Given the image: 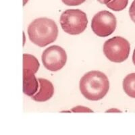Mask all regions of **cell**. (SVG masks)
I'll use <instances>...</instances> for the list:
<instances>
[{"label": "cell", "mask_w": 135, "mask_h": 135, "mask_svg": "<svg viewBox=\"0 0 135 135\" xmlns=\"http://www.w3.org/2000/svg\"><path fill=\"white\" fill-rule=\"evenodd\" d=\"M109 82L107 76L99 71H91L80 80V91L88 100L99 101L107 95Z\"/></svg>", "instance_id": "6da1fadb"}, {"label": "cell", "mask_w": 135, "mask_h": 135, "mask_svg": "<svg viewBox=\"0 0 135 135\" xmlns=\"http://www.w3.org/2000/svg\"><path fill=\"white\" fill-rule=\"evenodd\" d=\"M38 89L31 98L36 101L43 102L50 99L54 93V85L49 80L45 78H38Z\"/></svg>", "instance_id": "52a82bcc"}, {"label": "cell", "mask_w": 135, "mask_h": 135, "mask_svg": "<svg viewBox=\"0 0 135 135\" xmlns=\"http://www.w3.org/2000/svg\"><path fill=\"white\" fill-rule=\"evenodd\" d=\"M132 61H133L134 64L135 65V49H134V50L133 55H132Z\"/></svg>", "instance_id": "2e32d148"}, {"label": "cell", "mask_w": 135, "mask_h": 135, "mask_svg": "<svg viewBox=\"0 0 135 135\" xmlns=\"http://www.w3.org/2000/svg\"><path fill=\"white\" fill-rule=\"evenodd\" d=\"M72 112H89V113H91V112H93L92 111V109H89V108H86V107H83V106H77V107H75V108H73L72 109Z\"/></svg>", "instance_id": "4fadbf2b"}, {"label": "cell", "mask_w": 135, "mask_h": 135, "mask_svg": "<svg viewBox=\"0 0 135 135\" xmlns=\"http://www.w3.org/2000/svg\"><path fill=\"white\" fill-rule=\"evenodd\" d=\"M129 15L131 17V20L135 23V0L132 2L130 9H129Z\"/></svg>", "instance_id": "5bb4252c"}, {"label": "cell", "mask_w": 135, "mask_h": 135, "mask_svg": "<svg viewBox=\"0 0 135 135\" xmlns=\"http://www.w3.org/2000/svg\"><path fill=\"white\" fill-rule=\"evenodd\" d=\"M117 20L114 14L107 10L95 14L91 22V28L95 35L105 37L112 35L116 28Z\"/></svg>", "instance_id": "5b68a950"}, {"label": "cell", "mask_w": 135, "mask_h": 135, "mask_svg": "<svg viewBox=\"0 0 135 135\" xmlns=\"http://www.w3.org/2000/svg\"><path fill=\"white\" fill-rule=\"evenodd\" d=\"M39 62L34 55L25 54L23 55V70H29L37 73L39 68Z\"/></svg>", "instance_id": "9c48e42d"}, {"label": "cell", "mask_w": 135, "mask_h": 135, "mask_svg": "<svg viewBox=\"0 0 135 135\" xmlns=\"http://www.w3.org/2000/svg\"><path fill=\"white\" fill-rule=\"evenodd\" d=\"M28 35L32 43L43 47L54 43L58 35V28L55 22L47 18L32 21L28 27Z\"/></svg>", "instance_id": "7a4b0ae2"}, {"label": "cell", "mask_w": 135, "mask_h": 135, "mask_svg": "<svg viewBox=\"0 0 135 135\" xmlns=\"http://www.w3.org/2000/svg\"><path fill=\"white\" fill-rule=\"evenodd\" d=\"M97 1L101 4H107L109 2H110L112 0H97Z\"/></svg>", "instance_id": "9a60e30c"}, {"label": "cell", "mask_w": 135, "mask_h": 135, "mask_svg": "<svg viewBox=\"0 0 135 135\" xmlns=\"http://www.w3.org/2000/svg\"><path fill=\"white\" fill-rule=\"evenodd\" d=\"M43 66L49 71L56 72L65 66L67 55L64 49L58 45L49 47L42 54Z\"/></svg>", "instance_id": "8992f818"}, {"label": "cell", "mask_w": 135, "mask_h": 135, "mask_svg": "<svg viewBox=\"0 0 135 135\" xmlns=\"http://www.w3.org/2000/svg\"><path fill=\"white\" fill-rule=\"evenodd\" d=\"M64 4L69 6H76L84 3L86 0H61Z\"/></svg>", "instance_id": "7c38bea8"}, {"label": "cell", "mask_w": 135, "mask_h": 135, "mask_svg": "<svg viewBox=\"0 0 135 135\" xmlns=\"http://www.w3.org/2000/svg\"><path fill=\"white\" fill-rule=\"evenodd\" d=\"M128 0H112L106 4L107 7L115 12L122 11L126 8Z\"/></svg>", "instance_id": "8fae6325"}, {"label": "cell", "mask_w": 135, "mask_h": 135, "mask_svg": "<svg viewBox=\"0 0 135 135\" xmlns=\"http://www.w3.org/2000/svg\"><path fill=\"white\" fill-rule=\"evenodd\" d=\"M38 89V80L35 77V72L23 70V92L25 95L32 97Z\"/></svg>", "instance_id": "ba28073f"}, {"label": "cell", "mask_w": 135, "mask_h": 135, "mask_svg": "<svg viewBox=\"0 0 135 135\" xmlns=\"http://www.w3.org/2000/svg\"><path fill=\"white\" fill-rule=\"evenodd\" d=\"M130 51V43L122 37L109 38L103 45V53L106 57L115 63H121L127 60Z\"/></svg>", "instance_id": "277c9868"}, {"label": "cell", "mask_w": 135, "mask_h": 135, "mask_svg": "<svg viewBox=\"0 0 135 135\" xmlns=\"http://www.w3.org/2000/svg\"><path fill=\"white\" fill-rule=\"evenodd\" d=\"M60 25L65 32L77 35L84 32L88 25L86 14L80 9H67L60 16Z\"/></svg>", "instance_id": "3957f363"}, {"label": "cell", "mask_w": 135, "mask_h": 135, "mask_svg": "<svg viewBox=\"0 0 135 135\" xmlns=\"http://www.w3.org/2000/svg\"><path fill=\"white\" fill-rule=\"evenodd\" d=\"M123 89L129 97L135 98V73H131L123 80Z\"/></svg>", "instance_id": "30bf717a"}]
</instances>
